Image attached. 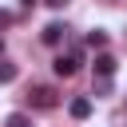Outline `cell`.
<instances>
[{"label":"cell","mask_w":127,"mask_h":127,"mask_svg":"<svg viewBox=\"0 0 127 127\" xmlns=\"http://www.w3.org/2000/svg\"><path fill=\"white\" fill-rule=\"evenodd\" d=\"M79 64H83V48H79V44H75V48H71V52H60V56H56V60H52V71H56V75H60V79H71V75H75V71H79Z\"/></svg>","instance_id":"6da1fadb"},{"label":"cell","mask_w":127,"mask_h":127,"mask_svg":"<svg viewBox=\"0 0 127 127\" xmlns=\"http://www.w3.org/2000/svg\"><path fill=\"white\" fill-rule=\"evenodd\" d=\"M28 103H32L36 111H52V107L60 103V95H56V87L40 83V87H32V91H28Z\"/></svg>","instance_id":"7a4b0ae2"},{"label":"cell","mask_w":127,"mask_h":127,"mask_svg":"<svg viewBox=\"0 0 127 127\" xmlns=\"http://www.w3.org/2000/svg\"><path fill=\"white\" fill-rule=\"evenodd\" d=\"M40 40H44V44H48V48H60V44H64V40H67V28H64V24H60V20H56V24H48V28H44V32H40Z\"/></svg>","instance_id":"3957f363"},{"label":"cell","mask_w":127,"mask_h":127,"mask_svg":"<svg viewBox=\"0 0 127 127\" xmlns=\"http://www.w3.org/2000/svg\"><path fill=\"white\" fill-rule=\"evenodd\" d=\"M115 67H119V60H115L111 52H99V56H95V75H99V79H111Z\"/></svg>","instance_id":"277c9868"},{"label":"cell","mask_w":127,"mask_h":127,"mask_svg":"<svg viewBox=\"0 0 127 127\" xmlns=\"http://www.w3.org/2000/svg\"><path fill=\"white\" fill-rule=\"evenodd\" d=\"M67 111H71V119H87V115H91V99H87V95H75V99L67 103Z\"/></svg>","instance_id":"5b68a950"},{"label":"cell","mask_w":127,"mask_h":127,"mask_svg":"<svg viewBox=\"0 0 127 127\" xmlns=\"http://www.w3.org/2000/svg\"><path fill=\"white\" fill-rule=\"evenodd\" d=\"M16 71H20L16 64H8V60H0V83H12V79H16Z\"/></svg>","instance_id":"8992f818"},{"label":"cell","mask_w":127,"mask_h":127,"mask_svg":"<svg viewBox=\"0 0 127 127\" xmlns=\"http://www.w3.org/2000/svg\"><path fill=\"white\" fill-rule=\"evenodd\" d=\"M4 127H32V119H28L24 111H12V115L4 119Z\"/></svg>","instance_id":"52a82bcc"},{"label":"cell","mask_w":127,"mask_h":127,"mask_svg":"<svg viewBox=\"0 0 127 127\" xmlns=\"http://www.w3.org/2000/svg\"><path fill=\"white\" fill-rule=\"evenodd\" d=\"M103 44H107V32H99V28L87 32V48H99V52H103Z\"/></svg>","instance_id":"ba28073f"},{"label":"cell","mask_w":127,"mask_h":127,"mask_svg":"<svg viewBox=\"0 0 127 127\" xmlns=\"http://www.w3.org/2000/svg\"><path fill=\"white\" fill-rule=\"evenodd\" d=\"M95 95H111V79H99L95 83Z\"/></svg>","instance_id":"9c48e42d"},{"label":"cell","mask_w":127,"mask_h":127,"mask_svg":"<svg viewBox=\"0 0 127 127\" xmlns=\"http://www.w3.org/2000/svg\"><path fill=\"white\" fill-rule=\"evenodd\" d=\"M4 24H12V12H0V28H4Z\"/></svg>","instance_id":"30bf717a"},{"label":"cell","mask_w":127,"mask_h":127,"mask_svg":"<svg viewBox=\"0 0 127 127\" xmlns=\"http://www.w3.org/2000/svg\"><path fill=\"white\" fill-rule=\"evenodd\" d=\"M44 4H48V8H64L67 0H44Z\"/></svg>","instance_id":"8fae6325"},{"label":"cell","mask_w":127,"mask_h":127,"mask_svg":"<svg viewBox=\"0 0 127 127\" xmlns=\"http://www.w3.org/2000/svg\"><path fill=\"white\" fill-rule=\"evenodd\" d=\"M0 60H4V40H0Z\"/></svg>","instance_id":"7c38bea8"}]
</instances>
